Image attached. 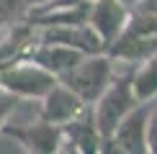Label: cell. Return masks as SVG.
<instances>
[{"label": "cell", "instance_id": "cell-1", "mask_svg": "<svg viewBox=\"0 0 157 154\" xmlns=\"http://www.w3.org/2000/svg\"><path fill=\"white\" fill-rule=\"evenodd\" d=\"M106 54L111 59L134 64V67H139L149 57H155L157 54V13L132 10L124 34Z\"/></svg>", "mask_w": 157, "mask_h": 154}, {"label": "cell", "instance_id": "cell-2", "mask_svg": "<svg viewBox=\"0 0 157 154\" xmlns=\"http://www.w3.org/2000/svg\"><path fill=\"white\" fill-rule=\"evenodd\" d=\"M132 75H134V69L126 72V75H113V80H111V85L106 87V93L95 100V105H90L93 108L95 126H98V131H101L103 139L113 136L116 126L139 105V100H136V95H134Z\"/></svg>", "mask_w": 157, "mask_h": 154}, {"label": "cell", "instance_id": "cell-3", "mask_svg": "<svg viewBox=\"0 0 157 154\" xmlns=\"http://www.w3.org/2000/svg\"><path fill=\"white\" fill-rule=\"evenodd\" d=\"M113 80V59L108 54H90L82 57L59 82L70 87L85 105H95V100L106 93V87Z\"/></svg>", "mask_w": 157, "mask_h": 154}, {"label": "cell", "instance_id": "cell-4", "mask_svg": "<svg viewBox=\"0 0 157 154\" xmlns=\"http://www.w3.org/2000/svg\"><path fill=\"white\" fill-rule=\"evenodd\" d=\"M57 77L49 75L47 69H41L39 64L29 62V59H13L8 67L0 72V90L10 93L13 98H39L49 93L52 87L57 85Z\"/></svg>", "mask_w": 157, "mask_h": 154}, {"label": "cell", "instance_id": "cell-5", "mask_svg": "<svg viewBox=\"0 0 157 154\" xmlns=\"http://www.w3.org/2000/svg\"><path fill=\"white\" fill-rule=\"evenodd\" d=\"M129 16H132V10L121 0H90L88 26L93 28V34L98 36L106 51L119 41V36L129 23Z\"/></svg>", "mask_w": 157, "mask_h": 154}, {"label": "cell", "instance_id": "cell-6", "mask_svg": "<svg viewBox=\"0 0 157 154\" xmlns=\"http://www.w3.org/2000/svg\"><path fill=\"white\" fill-rule=\"evenodd\" d=\"M0 134L8 136V139H16L29 154H57L64 146L62 128L52 126V123H44L41 118H39L36 123H26V126L5 123Z\"/></svg>", "mask_w": 157, "mask_h": 154}, {"label": "cell", "instance_id": "cell-7", "mask_svg": "<svg viewBox=\"0 0 157 154\" xmlns=\"http://www.w3.org/2000/svg\"><path fill=\"white\" fill-rule=\"evenodd\" d=\"M36 44H59V46L75 49L80 54H106L103 44L98 41L88 23H75V26H44L34 38Z\"/></svg>", "mask_w": 157, "mask_h": 154}, {"label": "cell", "instance_id": "cell-8", "mask_svg": "<svg viewBox=\"0 0 157 154\" xmlns=\"http://www.w3.org/2000/svg\"><path fill=\"white\" fill-rule=\"evenodd\" d=\"M85 108L88 105L77 98L72 90L64 87L62 82H57V85L41 98V116H39V118H41L44 123H52V126L62 128V126H67L70 121H75Z\"/></svg>", "mask_w": 157, "mask_h": 154}, {"label": "cell", "instance_id": "cell-9", "mask_svg": "<svg viewBox=\"0 0 157 154\" xmlns=\"http://www.w3.org/2000/svg\"><path fill=\"white\" fill-rule=\"evenodd\" d=\"M82 57L85 54H80V51H75V49H67V46H59V44H36L34 41L26 49L23 59L39 64L41 69H47L49 75H54L57 80H59V77L67 75Z\"/></svg>", "mask_w": 157, "mask_h": 154}, {"label": "cell", "instance_id": "cell-10", "mask_svg": "<svg viewBox=\"0 0 157 154\" xmlns=\"http://www.w3.org/2000/svg\"><path fill=\"white\" fill-rule=\"evenodd\" d=\"M149 103H139L126 118L116 126L113 139L126 154H147V121H149Z\"/></svg>", "mask_w": 157, "mask_h": 154}, {"label": "cell", "instance_id": "cell-11", "mask_svg": "<svg viewBox=\"0 0 157 154\" xmlns=\"http://www.w3.org/2000/svg\"><path fill=\"white\" fill-rule=\"evenodd\" d=\"M62 136H64V144L75 154H98L103 136H101V131L95 126L93 108L88 105L75 121H70L67 126H62Z\"/></svg>", "mask_w": 157, "mask_h": 154}, {"label": "cell", "instance_id": "cell-12", "mask_svg": "<svg viewBox=\"0 0 157 154\" xmlns=\"http://www.w3.org/2000/svg\"><path fill=\"white\" fill-rule=\"evenodd\" d=\"M132 85H134V95L139 103H149L157 95V54L134 69Z\"/></svg>", "mask_w": 157, "mask_h": 154}, {"label": "cell", "instance_id": "cell-13", "mask_svg": "<svg viewBox=\"0 0 157 154\" xmlns=\"http://www.w3.org/2000/svg\"><path fill=\"white\" fill-rule=\"evenodd\" d=\"M26 10L23 0H0V28H8V26L18 23Z\"/></svg>", "mask_w": 157, "mask_h": 154}, {"label": "cell", "instance_id": "cell-14", "mask_svg": "<svg viewBox=\"0 0 157 154\" xmlns=\"http://www.w3.org/2000/svg\"><path fill=\"white\" fill-rule=\"evenodd\" d=\"M18 105V98H13L10 93H5V90H0V131H3L5 121H8V116L16 111Z\"/></svg>", "mask_w": 157, "mask_h": 154}, {"label": "cell", "instance_id": "cell-15", "mask_svg": "<svg viewBox=\"0 0 157 154\" xmlns=\"http://www.w3.org/2000/svg\"><path fill=\"white\" fill-rule=\"evenodd\" d=\"M147 154H157V108L149 111L147 121Z\"/></svg>", "mask_w": 157, "mask_h": 154}, {"label": "cell", "instance_id": "cell-16", "mask_svg": "<svg viewBox=\"0 0 157 154\" xmlns=\"http://www.w3.org/2000/svg\"><path fill=\"white\" fill-rule=\"evenodd\" d=\"M98 154H126V152H124L121 146L116 144L113 136H106V139L101 141V149H98Z\"/></svg>", "mask_w": 157, "mask_h": 154}, {"label": "cell", "instance_id": "cell-17", "mask_svg": "<svg viewBox=\"0 0 157 154\" xmlns=\"http://www.w3.org/2000/svg\"><path fill=\"white\" fill-rule=\"evenodd\" d=\"M23 3H26V8H47L54 0H23Z\"/></svg>", "mask_w": 157, "mask_h": 154}, {"label": "cell", "instance_id": "cell-18", "mask_svg": "<svg viewBox=\"0 0 157 154\" xmlns=\"http://www.w3.org/2000/svg\"><path fill=\"white\" fill-rule=\"evenodd\" d=\"M124 5H129V8H136V5H142V3H147V0H121Z\"/></svg>", "mask_w": 157, "mask_h": 154}, {"label": "cell", "instance_id": "cell-19", "mask_svg": "<svg viewBox=\"0 0 157 154\" xmlns=\"http://www.w3.org/2000/svg\"><path fill=\"white\" fill-rule=\"evenodd\" d=\"M57 154H75V152H72V149H70V146H67V144H64V146H62V149H59V152H57Z\"/></svg>", "mask_w": 157, "mask_h": 154}]
</instances>
